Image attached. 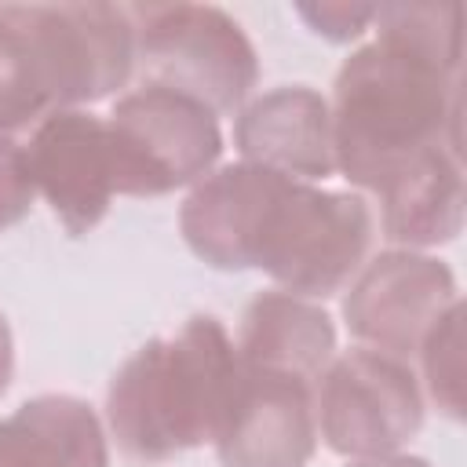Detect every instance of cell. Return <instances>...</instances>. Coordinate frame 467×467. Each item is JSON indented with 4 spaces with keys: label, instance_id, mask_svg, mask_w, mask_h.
I'll use <instances>...</instances> for the list:
<instances>
[{
    "label": "cell",
    "instance_id": "11",
    "mask_svg": "<svg viewBox=\"0 0 467 467\" xmlns=\"http://www.w3.org/2000/svg\"><path fill=\"white\" fill-rule=\"evenodd\" d=\"M234 146L241 161L299 182L336 175L328 99L310 84H281L244 102L234 117Z\"/></svg>",
    "mask_w": 467,
    "mask_h": 467
},
{
    "label": "cell",
    "instance_id": "19",
    "mask_svg": "<svg viewBox=\"0 0 467 467\" xmlns=\"http://www.w3.org/2000/svg\"><path fill=\"white\" fill-rule=\"evenodd\" d=\"M347 467H431V460H423V456H409V452H387V456L350 460Z\"/></svg>",
    "mask_w": 467,
    "mask_h": 467
},
{
    "label": "cell",
    "instance_id": "13",
    "mask_svg": "<svg viewBox=\"0 0 467 467\" xmlns=\"http://www.w3.org/2000/svg\"><path fill=\"white\" fill-rule=\"evenodd\" d=\"M234 347L248 368L317 383V376L336 358V321L314 299L266 288L248 299Z\"/></svg>",
    "mask_w": 467,
    "mask_h": 467
},
{
    "label": "cell",
    "instance_id": "8",
    "mask_svg": "<svg viewBox=\"0 0 467 467\" xmlns=\"http://www.w3.org/2000/svg\"><path fill=\"white\" fill-rule=\"evenodd\" d=\"M343 292V321L358 347L394 354L409 365L438 317L460 303L452 266L431 252L409 248H387L365 259Z\"/></svg>",
    "mask_w": 467,
    "mask_h": 467
},
{
    "label": "cell",
    "instance_id": "5",
    "mask_svg": "<svg viewBox=\"0 0 467 467\" xmlns=\"http://www.w3.org/2000/svg\"><path fill=\"white\" fill-rule=\"evenodd\" d=\"M139 84L197 99L237 117L259 84V55L241 22L215 4H128Z\"/></svg>",
    "mask_w": 467,
    "mask_h": 467
},
{
    "label": "cell",
    "instance_id": "18",
    "mask_svg": "<svg viewBox=\"0 0 467 467\" xmlns=\"http://www.w3.org/2000/svg\"><path fill=\"white\" fill-rule=\"evenodd\" d=\"M11 376H15V336H11L7 314L0 310V398L11 387Z\"/></svg>",
    "mask_w": 467,
    "mask_h": 467
},
{
    "label": "cell",
    "instance_id": "10",
    "mask_svg": "<svg viewBox=\"0 0 467 467\" xmlns=\"http://www.w3.org/2000/svg\"><path fill=\"white\" fill-rule=\"evenodd\" d=\"M212 449L219 467H306L317 452L314 383L241 365Z\"/></svg>",
    "mask_w": 467,
    "mask_h": 467
},
{
    "label": "cell",
    "instance_id": "3",
    "mask_svg": "<svg viewBox=\"0 0 467 467\" xmlns=\"http://www.w3.org/2000/svg\"><path fill=\"white\" fill-rule=\"evenodd\" d=\"M241 376L237 347L215 314L146 339L106 387V427L131 463H164L212 445Z\"/></svg>",
    "mask_w": 467,
    "mask_h": 467
},
{
    "label": "cell",
    "instance_id": "17",
    "mask_svg": "<svg viewBox=\"0 0 467 467\" xmlns=\"http://www.w3.org/2000/svg\"><path fill=\"white\" fill-rule=\"evenodd\" d=\"M296 15L310 26V33L332 44H350L372 29L376 4H296Z\"/></svg>",
    "mask_w": 467,
    "mask_h": 467
},
{
    "label": "cell",
    "instance_id": "16",
    "mask_svg": "<svg viewBox=\"0 0 467 467\" xmlns=\"http://www.w3.org/2000/svg\"><path fill=\"white\" fill-rule=\"evenodd\" d=\"M36 201V186L26 161V142L15 135H0V234L18 226Z\"/></svg>",
    "mask_w": 467,
    "mask_h": 467
},
{
    "label": "cell",
    "instance_id": "1",
    "mask_svg": "<svg viewBox=\"0 0 467 467\" xmlns=\"http://www.w3.org/2000/svg\"><path fill=\"white\" fill-rule=\"evenodd\" d=\"M372 29L343 58L328 113L336 171L376 197L420 153H463V29L456 4H376Z\"/></svg>",
    "mask_w": 467,
    "mask_h": 467
},
{
    "label": "cell",
    "instance_id": "9",
    "mask_svg": "<svg viewBox=\"0 0 467 467\" xmlns=\"http://www.w3.org/2000/svg\"><path fill=\"white\" fill-rule=\"evenodd\" d=\"M26 161L36 193L69 237L91 234L117 197V161L106 117L91 109H58L33 124Z\"/></svg>",
    "mask_w": 467,
    "mask_h": 467
},
{
    "label": "cell",
    "instance_id": "15",
    "mask_svg": "<svg viewBox=\"0 0 467 467\" xmlns=\"http://www.w3.org/2000/svg\"><path fill=\"white\" fill-rule=\"evenodd\" d=\"M420 390L445 420H463V303H452L416 350Z\"/></svg>",
    "mask_w": 467,
    "mask_h": 467
},
{
    "label": "cell",
    "instance_id": "14",
    "mask_svg": "<svg viewBox=\"0 0 467 467\" xmlns=\"http://www.w3.org/2000/svg\"><path fill=\"white\" fill-rule=\"evenodd\" d=\"M0 467H109L99 412L77 394H36L0 416Z\"/></svg>",
    "mask_w": 467,
    "mask_h": 467
},
{
    "label": "cell",
    "instance_id": "6",
    "mask_svg": "<svg viewBox=\"0 0 467 467\" xmlns=\"http://www.w3.org/2000/svg\"><path fill=\"white\" fill-rule=\"evenodd\" d=\"M106 128L117 161V197H164L197 186L223 157L219 117L197 99L157 84L124 91Z\"/></svg>",
    "mask_w": 467,
    "mask_h": 467
},
{
    "label": "cell",
    "instance_id": "12",
    "mask_svg": "<svg viewBox=\"0 0 467 467\" xmlns=\"http://www.w3.org/2000/svg\"><path fill=\"white\" fill-rule=\"evenodd\" d=\"M379 230L394 248L427 252L460 237L463 230V153L434 146L390 175L379 193Z\"/></svg>",
    "mask_w": 467,
    "mask_h": 467
},
{
    "label": "cell",
    "instance_id": "4",
    "mask_svg": "<svg viewBox=\"0 0 467 467\" xmlns=\"http://www.w3.org/2000/svg\"><path fill=\"white\" fill-rule=\"evenodd\" d=\"M372 241L376 212L361 193L321 190L270 171L252 215L244 266L263 270L285 292L317 303L358 277Z\"/></svg>",
    "mask_w": 467,
    "mask_h": 467
},
{
    "label": "cell",
    "instance_id": "7",
    "mask_svg": "<svg viewBox=\"0 0 467 467\" xmlns=\"http://www.w3.org/2000/svg\"><path fill=\"white\" fill-rule=\"evenodd\" d=\"M317 438L336 456L368 460L401 452L423 427V390L416 368L394 354L354 347L328 361L314 383Z\"/></svg>",
    "mask_w": 467,
    "mask_h": 467
},
{
    "label": "cell",
    "instance_id": "2",
    "mask_svg": "<svg viewBox=\"0 0 467 467\" xmlns=\"http://www.w3.org/2000/svg\"><path fill=\"white\" fill-rule=\"evenodd\" d=\"M131 77L128 4H0V135L95 106Z\"/></svg>",
    "mask_w": 467,
    "mask_h": 467
}]
</instances>
